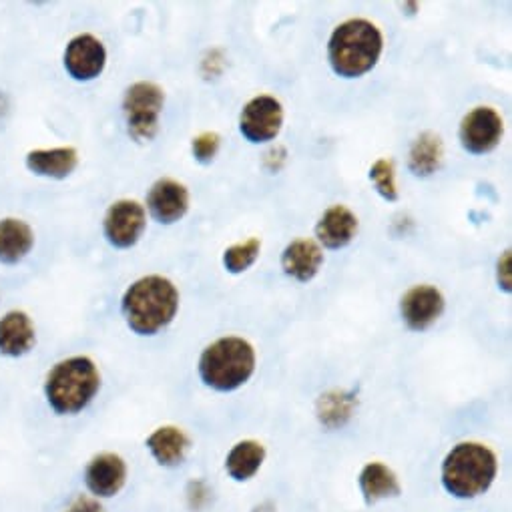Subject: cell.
<instances>
[{
	"label": "cell",
	"mask_w": 512,
	"mask_h": 512,
	"mask_svg": "<svg viewBox=\"0 0 512 512\" xmlns=\"http://www.w3.org/2000/svg\"><path fill=\"white\" fill-rule=\"evenodd\" d=\"M121 310L135 334L153 336L173 322L179 310V292L163 276H145L127 288Z\"/></svg>",
	"instance_id": "obj_1"
},
{
	"label": "cell",
	"mask_w": 512,
	"mask_h": 512,
	"mask_svg": "<svg viewBox=\"0 0 512 512\" xmlns=\"http://www.w3.org/2000/svg\"><path fill=\"white\" fill-rule=\"evenodd\" d=\"M498 474L496 454L482 442H458L442 460L444 490L458 500H472L488 492Z\"/></svg>",
	"instance_id": "obj_2"
},
{
	"label": "cell",
	"mask_w": 512,
	"mask_h": 512,
	"mask_svg": "<svg viewBox=\"0 0 512 512\" xmlns=\"http://www.w3.org/2000/svg\"><path fill=\"white\" fill-rule=\"evenodd\" d=\"M101 390V372L87 356L57 362L45 378V398L57 416L81 414Z\"/></svg>",
	"instance_id": "obj_3"
},
{
	"label": "cell",
	"mask_w": 512,
	"mask_h": 512,
	"mask_svg": "<svg viewBox=\"0 0 512 512\" xmlns=\"http://www.w3.org/2000/svg\"><path fill=\"white\" fill-rule=\"evenodd\" d=\"M380 29L366 19H350L334 29L328 43V59L336 75L356 79L372 71L382 55Z\"/></svg>",
	"instance_id": "obj_4"
},
{
	"label": "cell",
	"mask_w": 512,
	"mask_h": 512,
	"mask_svg": "<svg viewBox=\"0 0 512 512\" xmlns=\"http://www.w3.org/2000/svg\"><path fill=\"white\" fill-rule=\"evenodd\" d=\"M197 368L205 386L217 392H233L253 376L255 350L243 338L225 336L201 352Z\"/></svg>",
	"instance_id": "obj_5"
},
{
	"label": "cell",
	"mask_w": 512,
	"mask_h": 512,
	"mask_svg": "<svg viewBox=\"0 0 512 512\" xmlns=\"http://www.w3.org/2000/svg\"><path fill=\"white\" fill-rule=\"evenodd\" d=\"M165 105V93L159 85L139 81L125 91L123 111L129 135L139 141H151L159 129V115Z\"/></svg>",
	"instance_id": "obj_6"
},
{
	"label": "cell",
	"mask_w": 512,
	"mask_h": 512,
	"mask_svg": "<svg viewBox=\"0 0 512 512\" xmlns=\"http://www.w3.org/2000/svg\"><path fill=\"white\" fill-rule=\"evenodd\" d=\"M284 123V109L276 97H253L239 115V131L249 143H268L278 137Z\"/></svg>",
	"instance_id": "obj_7"
},
{
	"label": "cell",
	"mask_w": 512,
	"mask_h": 512,
	"mask_svg": "<svg viewBox=\"0 0 512 512\" xmlns=\"http://www.w3.org/2000/svg\"><path fill=\"white\" fill-rule=\"evenodd\" d=\"M145 225V207L135 199H119L107 209L103 231L113 247L127 249L139 241V237L145 231Z\"/></svg>",
	"instance_id": "obj_8"
},
{
	"label": "cell",
	"mask_w": 512,
	"mask_h": 512,
	"mask_svg": "<svg viewBox=\"0 0 512 512\" xmlns=\"http://www.w3.org/2000/svg\"><path fill=\"white\" fill-rule=\"evenodd\" d=\"M504 133L502 117L492 107L472 109L460 123L458 137L464 151L472 155H484L492 151Z\"/></svg>",
	"instance_id": "obj_9"
},
{
	"label": "cell",
	"mask_w": 512,
	"mask_h": 512,
	"mask_svg": "<svg viewBox=\"0 0 512 512\" xmlns=\"http://www.w3.org/2000/svg\"><path fill=\"white\" fill-rule=\"evenodd\" d=\"M127 476L129 470L123 456L115 452H101L87 462L83 480L91 496L107 500L117 496L125 488Z\"/></svg>",
	"instance_id": "obj_10"
},
{
	"label": "cell",
	"mask_w": 512,
	"mask_h": 512,
	"mask_svg": "<svg viewBox=\"0 0 512 512\" xmlns=\"http://www.w3.org/2000/svg\"><path fill=\"white\" fill-rule=\"evenodd\" d=\"M107 65V51L93 35H77L65 51V69L75 81L97 79Z\"/></svg>",
	"instance_id": "obj_11"
},
{
	"label": "cell",
	"mask_w": 512,
	"mask_h": 512,
	"mask_svg": "<svg viewBox=\"0 0 512 512\" xmlns=\"http://www.w3.org/2000/svg\"><path fill=\"white\" fill-rule=\"evenodd\" d=\"M406 326L414 332L428 330L444 312V296L434 286H414L400 304Z\"/></svg>",
	"instance_id": "obj_12"
},
{
	"label": "cell",
	"mask_w": 512,
	"mask_h": 512,
	"mask_svg": "<svg viewBox=\"0 0 512 512\" xmlns=\"http://www.w3.org/2000/svg\"><path fill=\"white\" fill-rule=\"evenodd\" d=\"M147 207L159 223H175L189 209V191L175 179H159L153 183L147 195Z\"/></svg>",
	"instance_id": "obj_13"
},
{
	"label": "cell",
	"mask_w": 512,
	"mask_h": 512,
	"mask_svg": "<svg viewBox=\"0 0 512 512\" xmlns=\"http://www.w3.org/2000/svg\"><path fill=\"white\" fill-rule=\"evenodd\" d=\"M37 344V330L29 314L21 310L7 312L0 318V354L21 358Z\"/></svg>",
	"instance_id": "obj_14"
},
{
	"label": "cell",
	"mask_w": 512,
	"mask_h": 512,
	"mask_svg": "<svg viewBox=\"0 0 512 512\" xmlns=\"http://www.w3.org/2000/svg\"><path fill=\"white\" fill-rule=\"evenodd\" d=\"M324 264V251L314 239H296L282 253V270L298 282H310Z\"/></svg>",
	"instance_id": "obj_15"
},
{
	"label": "cell",
	"mask_w": 512,
	"mask_h": 512,
	"mask_svg": "<svg viewBox=\"0 0 512 512\" xmlns=\"http://www.w3.org/2000/svg\"><path fill=\"white\" fill-rule=\"evenodd\" d=\"M358 233V217L346 205H332L316 225L318 241L328 249L346 247Z\"/></svg>",
	"instance_id": "obj_16"
},
{
	"label": "cell",
	"mask_w": 512,
	"mask_h": 512,
	"mask_svg": "<svg viewBox=\"0 0 512 512\" xmlns=\"http://www.w3.org/2000/svg\"><path fill=\"white\" fill-rule=\"evenodd\" d=\"M145 444L151 456L157 460V464L165 468H175L183 464L191 450L189 436L177 426H161L153 430L147 436Z\"/></svg>",
	"instance_id": "obj_17"
},
{
	"label": "cell",
	"mask_w": 512,
	"mask_h": 512,
	"mask_svg": "<svg viewBox=\"0 0 512 512\" xmlns=\"http://www.w3.org/2000/svg\"><path fill=\"white\" fill-rule=\"evenodd\" d=\"M35 245L31 225L17 217L0 219V262L19 264L25 260Z\"/></svg>",
	"instance_id": "obj_18"
},
{
	"label": "cell",
	"mask_w": 512,
	"mask_h": 512,
	"mask_svg": "<svg viewBox=\"0 0 512 512\" xmlns=\"http://www.w3.org/2000/svg\"><path fill=\"white\" fill-rule=\"evenodd\" d=\"M360 492L366 504H376L386 498H396L402 494V484L392 468L384 462H368L358 476Z\"/></svg>",
	"instance_id": "obj_19"
},
{
	"label": "cell",
	"mask_w": 512,
	"mask_h": 512,
	"mask_svg": "<svg viewBox=\"0 0 512 512\" xmlns=\"http://www.w3.org/2000/svg\"><path fill=\"white\" fill-rule=\"evenodd\" d=\"M79 163V153L73 147H55V149H37L27 155V167L41 177L65 179L69 177Z\"/></svg>",
	"instance_id": "obj_20"
},
{
	"label": "cell",
	"mask_w": 512,
	"mask_h": 512,
	"mask_svg": "<svg viewBox=\"0 0 512 512\" xmlns=\"http://www.w3.org/2000/svg\"><path fill=\"white\" fill-rule=\"evenodd\" d=\"M266 460V446L258 440H241L225 456V470L235 482H247L260 472Z\"/></svg>",
	"instance_id": "obj_21"
},
{
	"label": "cell",
	"mask_w": 512,
	"mask_h": 512,
	"mask_svg": "<svg viewBox=\"0 0 512 512\" xmlns=\"http://www.w3.org/2000/svg\"><path fill=\"white\" fill-rule=\"evenodd\" d=\"M442 141L434 133H422L410 149V169L416 175L428 177L442 163Z\"/></svg>",
	"instance_id": "obj_22"
},
{
	"label": "cell",
	"mask_w": 512,
	"mask_h": 512,
	"mask_svg": "<svg viewBox=\"0 0 512 512\" xmlns=\"http://www.w3.org/2000/svg\"><path fill=\"white\" fill-rule=\"evenodd\" d=\"M260 249H262V241L258 237H251V239H247L243 243H235V245L225 249V253H223V266L231 274H241L247 268H251L255 260H258Z\"/></svg>",
	"instance_id": "obj_23"
},
{
	"label": "cell",
	"mask_w": 512,
	"mask_h": 512,
	"mask_svg": "<svg viewBox=\"0 0 512 512\" xmlns=\"http://www.w3.org/2000/svg\"><path fill=\"white\" fill-rule=\"evenodd\" d=\"M370 179L374 181L378 193L388 199L396 201L398 199V189H396V175H394V163L390 159H378L372 169H370Z\"/></svg>",
	"instance_id": "obj_24"
},
{
	"label": "cell",
	"mask_w": 512,
	"mask_h": 512,
	"mask_svg": "<svg viewBox=\"0 0 512 512\" xmlns=\"http://www.w3.org/2000/svg\"><path fill=\"white\" fill-rule=\"evenodd\" d=\"M219 135L217 133H201L193 139V155L199 163H211L219 149Z\"/></svg>",
	"instance_id": "obj_25"
},
{
	"label": "cell",
	"mask_w": 512,
	"mask_h": 512,
	"mask_svg": "<svg viewBox=\"0 0 512 512\" xmlns=\"http://www.w3.org/2000/svg\"><path fill=\"white\" fill-rule=\"evenodd\" d=\"M65 512H107L103 506V500L91 496V494H79L71 500V504L65 508Z\"/></svg>",
	"instance_id": "obj_26"
},
{
	"label": "cell",
	"mask_w": 512,
	"mask_h": 512,
	"mask_svg": "<svg viewBox=\"0 0 512 512\" xmlns=\"http://www.w3.org/2000/svg\"><path fill=\"white\" fill-rule=\"evenodd\" d=\"M510 251H504L502 260L498 262V284L504 292H510Z\"/></svg>",
	"instance_id": "obj_27"
}]
</instances>
